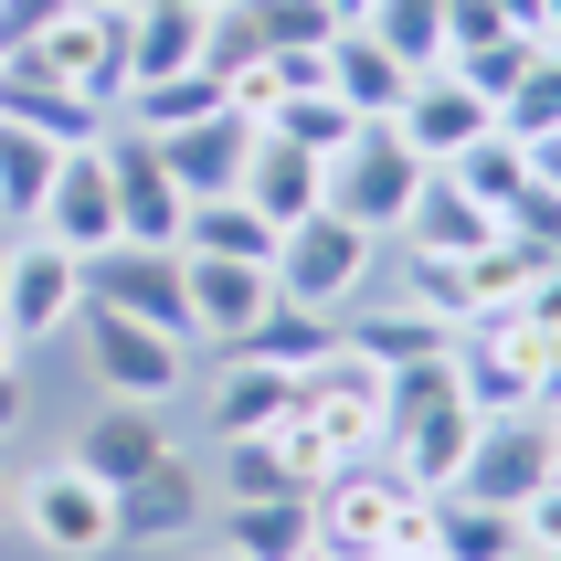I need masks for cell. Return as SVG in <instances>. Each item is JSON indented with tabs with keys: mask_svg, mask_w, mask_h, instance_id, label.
I'll return each instance as SVG.
<instances>
[{
	"mask_svg": "<svg viewBox=\"0 0 561 561\" xmlns=\"http://www.w3.org/2000/svg\"><path fill=\"white\" fill-rule=\"evenodd\" d=\"M75 318H85V254L54 233H0V329L22 350H54L75 340Z\"/></svg>",
	"mask_w": 561,
	"mask_h": 561,
	"instance_id": "cell-1",
	"label": "cell"
},
{
	"mask_svg": "<svg viewBox=\"0 0 561 561\" xmlns=\"http://www.w3.org/2000/svg\"><path fill=\"white\" fill-rule=\"evenodd\" d=\"M371 265H381V233H360V222L329 213V202H318L308 222H286V233H276V297H286V308L350 318V297L371 286Z\"/></svg>",
	"mask_w": 561,
	"mask_h": 561,
	"instance_id": "cell-2",
	"label": "cell"
},
{
	"mask_svg": "<svg viewBox=\"0 0 561 561\" xmlns=\"http://www.w3.org/2000/svg\"><path fill=\"white\" fill-rule=\"evenodd\" d=\"M561 488V424L551 403H519V413H477V445L456 467V499H488V508H519Z\"/></svg>",
	"mask_w": 561,
	"mask_h": 561,
	"instance_id": "cell-3",
	"label": "cell"
},
{
	"mask_svg": "<svg viewBox=\"0 0 561 561\" xmlns=\"http://www.w3.org/2000/svg\"><path fill=\"white\" fill-rule=\"evenodd\" d=\"M297 424H308L318 445H329V467H371L381 435H392V403H381V371L360 360V350H329L318 371H297Z\"/></svg>",
	"mask_w": 561,
	"mask_h": 561,
	"instance_id": "cell-4",
	"label": "cell"
},
{
	"mask_svg": "<svg viewBox=\"0 0 561 561\" xmlns=\"http://www.w3.org/2000/svg\"><path fill=\"white\" fill-rule=\"evenodd\" d=\"M11 519H22L32 540L54 561H95L117 551V488H95L75 456H43L32 477H11Z\"/></svg>",
	"mask_w": 561,
	"mask_h": 561,
	"instance_id": "cell-5",
	"label": "cell"
},
{
	"mask_svg": "<svg viewBox=\"0 0 561 561\" xmlns=\"http://www.w3.org/2000/svg\"><path fill=\"white\" fill-rule=\"evenodd\" d=\"M318 170H329V213H350L360 233H381V244H392L403 202L424 191V159H413L403 138H392V117H360V127L340 138V149L318 159Z\"/></svg>",
	"mask_w": 561,
	"mask_h": 561,
	"instance_id": "cell-6",
	"label": "cell"
},
{
	"mask_svg": "<svg viewBox=\"0 0 561 561\" xmlns=\"http://www.w3.org/2000/svg\"><path fill=\"white\" fill-rule=\"evenodd\" d=\"M22 64L54 75L64 95H85L95 117H117V95H127V11H117V0H64L54 32H43Z\"/></svg>",
	"mask_w": 561,
	"mask_h": 561,
	"instance_id": "cell-7",
	"label": "cell"
},
{
	"mask_svg": "<svg viewBox=\"0 0 561 561\" xmlns=\"http://www.w3.org/2000/svg\"><path fill=\"white\" fill-rule=\"evenodd\" d=\"M75 340H85L95 392H117V403H181L191 340H170V329H149V318H117V308H85Z\"/></svg>",
	"mask_w": 561,
	"mask_h": 561,
	"instance_id": "cell-8",
	"label": "cell"
},
{
	"mask_svg": "<svg viewBox=\"0 0 561 561\" xmlns=\"http://www.w3.org/2000/svg\"><path fill=\"white\" fill-rule=\"evenodd\" d=\"M213 508H222V499H213V467L170 445L159 467H138V477L117 488V540H138V551H181V540L213 530Z\"/></svg>",
	"mask_w": 561,
	"mask_h": 561,
	"instance_id": "cell-9",
	"label": "cell"
},
{
	"mask_svg": "<svg viewBox=\"0 0 561 561\" xmlns=\"http://www.w3.org/2000/svg\"><path fill=\"white\" fill-rule=\"evenodd\" d=\"M85 308H117V318H149V329L191 340L181 244H95V254H85Z\"/></svg>",
	"mask_w": 561,
	"mask_h": 561,
	"instance_id": "cell-10",
	"label": "cell"
},
{
	"mask_svg": "<svg viewBox=\"0 0 561 561\" xmlns=\"http://www.w3.org/2000/svg\"><path fill=\"white\" fill-rule=\"evenodd\" d=\"M488 127H499V106H488V95H477L456 64H424V75L403 85V106H392V138H403L424 170H445L456 149H477Z\"/></svg>",
	"mask_w": 561,
	"mask_h": 561,
	"instance_id": "cell-11",
	"label": "cell"
},
{
	"mask_svg": "<svg viewBox=\"0 0 561 561\" xmlns=\"http://www.w3.org/2000/svg\"><path fill=\"white\" fill-rule=\"evenodd\" d=\"M392 508H403V477L371 456V467H340L308 499V530H318L329 561H381V551H392Z\"/></svg>",
	"mask_w": 561,
	"mask_h": 561,
	"instance_id": "cell-12",
	"label": "cell"
},
{
	"mask_svg": "<svg viewBox=\"0 0 561 561\" xmlns=\"http://www.w3.org/2000/svg\"><path fill=\"white\" fill-rule=\"evenodd\" d=\"M170 445H181V435H170V403H117V392H95V413L75 424V445H64V456H75L95 488H127V477L159 467Z\"/></svg>",
	"mask_w": 561,
	"mask_h": 561,
	"instance_id": "cell-13",
	"label": "cell"
},
{
	"mask_svg": "<svg viewBox=\"0 0 561 561\" xmlns=\"http://www.w3.org/2000/svg\"><path fill=\"white\" fill-rule=\"evenodd\" d=\"M181 308H191V350L202 340H244L276 308V265H233V254H181Z\"/></svg>",
	"mask_w": 561,
	"mask_h": 561,
	"instance_id": "cell-14",
	"label": "cell"
},
{
	"mask_svg": "<svg viewBox=\"0 0 561 561\" xmlns=\"http://www.w3.org/2000/svg\"><path fill=\"white\" fill-rule=\"evenodd\" d=\"M138 138H149V127H138ZM254 138H265L254 117L213 106V117H191V127H170V138H159V170L181 181V202H213V191H233V181H244Z\"/></svg>",
	"mask_w": 561,
	"mask_h": 561,
	"instance_id": "cell-15",
	"label": "cell"
},
{
	"mask_svg": "<svg viewBox=\"0 0 561 561\" xmlns=\"http://www.w3.org/2000/svg\"><path fill=\"white\" fill-rule=\"evenodd\" d=\"M32 233H54V244H75V254L117 244V191H106V159H95V138L54 159V191H43Z\"/></svg>",
	"mask_w": 561,
	"mask_h": 561,
	"instance_id": "cell-16",
	"label": "cell"
},
{
	"mask_svg": "<svg viewBox=\"0 0 561 561\" xmlns=\"http://www.w3.org/2000/svg\"><path fill=\"white\" fill-rule=\"evenodd\" d=\"M286 413H297V371H265V360H244V350H222L213 392H202V424H213V445H233V435H276Z\"/></svg>",
	"mask_w": 561,
	"mask_h": 561,
	"instance_id": "cell-17",
	"label": "cell"
},
{
	"mask_svg": "<svg viewBox=\"0 0 561 561\" xmlns=\"http://www.w3.org/2000/svg\"><path fill=\"white\" fill-rule=\"evenodd\" d=\"M403 85H413V64L392 54L371 22H340V32H329V95H340L350 117H392Z\"/></svg>",
	"mask_w": 561,
	"mask_h": 561,
	"instance_id": "cell-18",
	"label": "cell"
},
{
	"mask_svg": "<svg viewBox=\"0 0 561 561\" xmlns=\"http://www.w3.org/2000/svg\"><path fill=\"white\" fill-rule=\"evenodd\" d=\"M403 254H477V244H499V213L477 202V191H456L445 170H424V191L403 202Z\"/></svg>",
	"mask_w": 561,
	"mask_h": 561,
	"instance_id": "cell-19",
	"label": "cell"
},
{
	"mask_svg": "<svg viewBox=\"0 0 561 561\" xmlns=\"http://www.w3.org/2000/svg\"><path fill=\"white\" fill-rule=\"evenodd\" d=\"M233 191H244L254 213H265V222L286 233V222H308L318 202H329V170H318V149H286V138H254V159H244V181H233Z\"/></svg>",
	"mask_w": 561,
	"mask_h": 561,
	"instance_id": "cell-20",
	"label": "cell"
},
{
	"mask_svg": "<svg viewBox=\"0 0 561 561\" xmlns=\"http://www.w3.org/2000/svg\"><path fill=\"white\" fill-rule=\"evenodd\" d=\"M340 340L371 360V371H403V360H445L456 350V318H435V308H371V318H340Z\"/></svg>",
	"mask_w": 561,
	"mask_h": 561,
	"instance_id": "cell-21",
	"label": "cell"
},
{
	"mask_svg": "<svg viewBox=\"0 0 561 561\" xmlns=\"http://www.w3.org/2000/svg\"><path fill=\"white\" fill-rule=\"evenodd\" d=\"M213 540L233 561H297L318 530H308V499H222L213 508Z\"/></svg>",
	"mask_w": 561,
	"mask_h": 561,
	"instance_id": "cell-22",
	"label": "cell"
},
{
	"mask_svg": "<svg viewBox=\"0 0 561 561\" xmlns=\"http://www.w3.org/2000/svg\"><path fill=\"white\" fill-rule=\"evenodd\" d=\"M0 117H11V127H43V138H64V149H85L95 127H106L85 95H64L54 75H32L22 54H0Z\"/></svg>",
	"mask_w": 561,
	"mask_h": 561,
	"instance_id": "cell-23",
	"label": "cell"
},
{
	"mask_svg": "<svg viewBox=\"0 0 561 561\" xmlns=\"http://www.w3.org/2000/svg\"><path fill=\"white\" fill-rule=\"evenodd\" d=\"M181 254H233V265H276V222L254 213L244 191L181 202Z\"/></svg>",
	"mask_w": 561,
	"mask_h": 561,
	"instance_id": "cell-24",
	"label": "cell"
},
{
	"mask_svg": "<svg viewBox=\"0 0 561 561\" xmlns=\"http://www.w3.org/2000/svg\"><path fill=\"white\" fill-rule=\"evenodd\" d=\"M222 350H244V360H265V371H318V360L340 350V318H329V308H286V297H276L244 340H222Z\"/></svg>",
	"mask_w": 561,
	"mask_h": 561,
	"instance_id": "cell-25",
	"label": "cell"
},
{
	"mask_svg": "<svg viewBox=\"0 0 561 561\" xmlns=\"http://www.w3.org/2000/svg\"><path fill=\"white\" fill-rule=\"evenodd\" d=\"M213 64V11H127V85Z\"/></svg>",
	"mask_w": 561,
	"mask_h": 561,
	"instance_id": "cell-26",
	"label": "cell"
},
{
	"mask_svg": "<svg viewBox=\"0 0 561 561\" xmlns=\"http://www.w3.org/2000/svg\"><path fill=\"white\" fill-rule=\"evenodd\" d=\"M222 106V75L213 64H191V75H138V85L117 95V127H149V138H170V127L213 117Z\"/></svg>",
	"mask_w": 561,
	"mask_h": 561,
	"instance_id": "cell-27",
	"label": "cell"
},
{
	"mask_svg": "<svg viewBox=\"0 0 561 561\" xmlns=\"http://www.w3.org/2000/svg\"><path fill=\"white\" fill-rule=\"evenodd\" d=\"M54 159H64V138H43V127H11V117H0V233H32L43 191H54Z\"/></svg>",
	"mask_w": 561,
	"mask_h": 561,
	"instance_id": "cell-28",
	"label": "cell"
},
{
	"mask_svg": "<svg viewBox=\"0 0 561 561\" xmlns=\"http://www.w3.org/2000/svg\"><path fill=\"white\" fill-rule=\"evenodd\" d=\"M508 551H519V519L508 508L435 488V561H508Z\"/></svg>",
	"mask_w": 561,
	"mask_h": 561,
	"instance_id": "cell-29",
	"label": "cell"
},
{
	"mask_svg": "<svg viewBox=\"0 0 561 561\" xmlns=\"http://www.w3.org/2000/svg\"><path fill=\"white\" fill-rule=\"evenodd\" d=\"M499 138L530 149V159H561V64H530V75L499 95Z\"/></svg>",
	"mask_w": 561,
	"mask_h": 561,
	"instance_id": "cell-30",
	"label": "cell"
},
{
	"mask_svg": "<svg viewBox=\"0 0 561 561\" xmlns=\"http://www.w3.org/2000/svg\"><path fill=\"white\" fill-rule=\"evenodd\" d=\"M530 170H551V181H561V159H530V149H508L499 127H488L477 149H456V159H445V181H456V191H477L488 213H499V202H508L519 181H530Z\"/></svg>",
	"mask_w": 561,
	"mask_h": 561,
	"instance_id": "cell-31",
	"label": "cell"
},
{
	"mask_svg": "<svg viewBox=\"0 0 561 561\" xmlns=\"http://www.w3.org/2000/svg\"><path fill=\"white\" fill-rule=\"evenodd\" d=\"M350 127H360V117H350L340 95H329V85H308V95H276V117H265V138H286V149H318V159H329V149L350 138Z\"/></svg>",
	"mask_w": 561,
	"mask_h": 561,
	"instance_id": "cell-32",
	"label": "cell"
},
{
	"mask_svg": "<svg viewBox=\"0 0 561 561\" xmlns=\"http://www.w3.org/2000/svg\"><path fill=\"white\" fill-rule=\"evenodd\" d=\"M360 22H371L381 43L413 64V75H424V64H445V0H371Z\"/></svg>",
	"mask_w": 561,
	"mask_h": 561,
	"instance_id": "cell-33",
	"label": "cell"
},
{
	"mask_svg": "<svg viewBox=\"0 0 561 561\" xmlns=\"http://www.w3.org/2000/svg\"><path fill=\"white\" fill-rule=\"evenodd\" d=\"M213 499H297L286 488V467H276V435H233L213 456Z\"/></svg>",
	"mask_w": 561,
	"mask_h": 561,
	"instance_id": "cell-34",
	"label": "cell"
},
{
	"mask_svg": "<svg viewBox=\"0 0 561 561\" xmlns=\"http://www.w3.org/2000/svg\"><path fill=\"white\" fill-rule=\"evenodd\" d=\"M54 11L64 0H0V54H32V43L54 32Z\"/></svg>",
	"mask_w": 561,
	"mask_h": 561,
	"instance_id": "cell-35",
	"label": "cell"
},
{
	"mask_svg": "<svg viewBox=\"0 0 561 561\" xmlns=\"http://www.w3.org/2000/svg\"><path fill=\"white\" fill-rule=\"evenodd\" d=\"M117 11H222V0H117Z\"/></svg>",
	"mask_w": 561,
	"mask_h": 561,
	"instance_id": "cell-36",
	"label": "cell"
},
{
	"mask_svg": "<svg viewBox=\"0 0 561 561\" xmlns=\"http://www.w3.org/2000/svg\"><path fill=\"white\" fill-rule=\"evenodd\" d=\"M0 530H11V477H0Z\"/></svg>",
	"mask_w": 561,
	"mask_h": 561,
	"instance_id": "cell-37",
	"label": "cell"
},
{
	"mask_svg": "<svg viewBox=\"0 0 561 561\" xmlns=\"http://www.w3.org/2000/svg\"><path fill=\"white\" fill-rule=\"evenodd\" d=\"M297 561H329V551H318V540H308V551H297Z\"/></svg>",
	"mask_w": 561,
	"mask_h": 561,
	"instance_id": "cell-38",
	"label": "cell"
},
{
	"mask_svg": "<svg viewBox=\"0 0 561 561\" xmlns=\"http://www.w3.org/2000/svg\"><path fill=\"white\" fill-rule=\"evenodd\" d=\"M413 561H435V551H413Z\"/></svg>",
	"mask_w": 561,
	"mask_h": 561,
	"instance_id": "cell-39",
	"label": "cell"
},
{
	"mask_svg": "<svg viewBox=\"0 0 561 561\" xmlns=\"http://www.w3.org/2000/svg\"><path fill=\"white\" fill-rule=\"evenodd\" d=\"M213 561H233V551H213Z\"/></svg>",
	"mask_w": 561,
	"mask_h": 561,
	"instance_id": "cell-40",
	"label": "cell"
}]
</instances>
